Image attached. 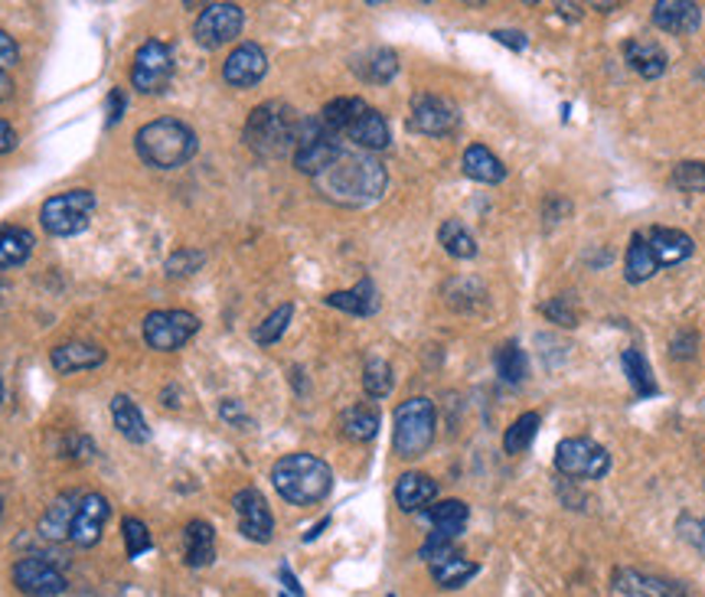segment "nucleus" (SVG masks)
Instances as JSON below:
<instances>
[{
	"mask_svg": "<svg viewBox=\"0 0 705 597\" xmlns=\"http://www.w3.org/2000/svg\"><path fill=\"white\" fill-rule=\"evenodd\" d=\"M278 575H281V582L288 585V591H291V595L294 597L304 595V591H301V585H297V578L291 575V568H288V565H281V572H278Z\"/></svg>",
	"mask_w": 705,
	"mask_h": 597,
	"instance_id": "nucleus-50",
	"label": "nucleus"
},
{
	"mask_svg": "<svg viewBox=\"0 0 705 597\" xmlns=\"http://www.w3.org/2000/svg\"><path fill=\"white\" fill-rule=\"evenodd\" d=\"M425 519L432 522V535L444 539V542H457V535L467 529L470 510L460 500H441L435 507L425 510Z\"/></svg>",
	"mask_w": 705,
	"mask_h": 597,
	"instance_id": "nucleus-22",
	"label": "nucleus"
},
{
	"mask_svg": "<svg viewBox=\"0 0 705 597\" xmlns=\"http://www.w3.org/2000/svg\"><path fill=\"white\" fill-rule=\"evenodd\" d=\"M344 151L340 144V134L334 128H327V121L321 115L314 118H301V131H297V144H294V167L307 176H317L324 173L334 158Z\"/></svg>",
	"mask_w": 705,
	"mask_h": 597,
	"instance_id": "nucleus-8",
	"label": "nucleus"
},
{
	"mask_svg": "<svg viewBox=\"0 0 705 597\" xmlns=\"http://www.w3.org/2000/svg\"><path fill=\"white\" fill-rule=\"evenodd\" d=\"M359 73H362V79L382 86V83H389L399 73V56L392 50H376V53H369L366 66H359Z\"/></svg>",
	"mask_w": 705,
	"mask_h": 597,
	"instance_id": "nucleus-38",
	"label": "nucleus"
},
{
	"mask_svg": "<svg viewBox=\"0 0 705 597\" xmlns=\"http://www.w3.org/2000/svg\"><path fill=\"white\" fill-rule=\"evenodd\" d=\"M232 507H236V515H239V529L246 539L252 542H271V532H274V519H271V510L264 503V497L256 490V487H246L232 497Z\"/></svg>",
	"mask_w": 705,
	"mask_h": 597,
	"instance_id": "nucleus-15",
	"label": "nucleus"
},
{
	"mask_svg": "<svg viewBox=\"0 0 705 597\" xmlns=\"http://www.w3.org/2000/svg\"><path fill=\"white\" fill-rule=\"evenodd\" d=\"M673 183L683 193H705V164L703 161H686L673 171Z\"/></svg>",
	"mask_w": 705,
	"mask_h": 597,
	"instance_id": "nucleus-43",
	"label": "nucleus"
},
{
	"mask_svg": "<svg viewBox=\"0 0 705 597\" xmlns=\"http://www.w3.org/2000/svg\"><path fill=\"white\" fill-rule=\"evenodd\" d=\"M124 91L121 88H111V95H108V124H115L121 115H124Z\"/></svg>",
	"mask_w": 705,
	"mask_h": 597,
	"instance_id": "nucleus-48",
	"label": "nucleus"
},
{
	"mask_svg": "<svg viewBox=\"0 0 705 597\" xmlns=\"http://www.w3.org/2000/svg\"><path fill=\"white\" fill-rule=\"evenodd\" d=\"M435 497H438V484H435L429 474L412 470V474H402L399 484H395V503H399V510H422V507H429Z\"/></svg>",
	"mask_w": 705,
	"mask_h": 597,
	"instance_id": "nucleus-24",
	"label": "nucleus"
},
{
	"mask_svg": "<svg viewBox=\"0 0 705 597\" xmlns=\"http://www.w3.org/2000/svg\"><path fill=\"white\" fill-rule=\"evenodd\" d=\"M0 402H3V379H0Z\"/></svg>",
	"mask_w": 705,
	"mask_h": 597,
	"instance_id": "nucleus-53",
	"label": "nucleus"
},
{
	"mask_svg": "<svg viewBox=\"0 0 705 597\" xmlns=\"http://www.w3.org/2000/svg\"><path fill=\"white\" fill-rule=\"evenodd\" d=\"M327 304L330 307H337V311H347L352 317H369V314H376L379 311V297H376V284L369 281V278H362L356 287L350 291H334L330 297H327Z\"/></svg>",
	"mask_w": 705,
	"mask_h": 597,
	"instance_id": "nucleus-26",
	"label": "nucleus"
},
{
	"mask_svg": "<svg viewBox=\"0 0 705 597\" xmlns=\"http://www.w3.org/2000/svg\"><path fill=\"white\" fill-rule=\"evenodd\" d=\"M10 91H13L10 76H7V73H0V101H7V98H10Z\"/></svg>",
	"mask_w": 705,
	"mask_h": 597,
	"instance_id": "nucleus-52",
	"label": "nucleus"
},
{
	"mask_svg": "<svg viewBox=\"0 0 705 597\" xmlns=\"http://www.w3.org/2000/svg\"><path fill=\"white\" fill-rule=\"evenodd\" d=\"M494 40L503 43V46H510V50H517V53L527 50V36L520 30H494Z\"/></svg>",
	"mask_w": 705,
	"mask_h": 597,
	"instance_id": "nucleus-47",
	"label": "nucleus"
},
{
	"mask_svg": "<svg viewBox=\"0 0 705 597\" xmlns=\"http://www.w3.org/2000/svg\"><path fill=\"white\" fill-rule=\"evenodd\" d=\"M183 562L186 568H206L216 562V532L209 522L193 519L183 529Z\"/></svg>",
	"mask_w": 705,
	"mask_h": 597,
	"instance_id": "nucleus-19",
	"label": "nucleus"
},
{
	"mask_svg": "<svg viewBox=\"0 0 705 597\" xmlns=\"http://www.w3.org/2000/svg\"><path fill=\"white\" fill-rule=\"evenodd\" d=\"M121 535H124V545H128V558H141L148 549H151V532L141 519H124L121 522Z\"/></svg>",
	"mask_w": 705,
	"mask_h": 597,
	"instance_id": "nucleus-41",
	"label": "nucleus"
},
{
	"mask_svg": "<svg viewBox=\"0 0 705 597\" xmlns=\"http://www.w3.org/2000/svg\"><path fill=\"white\" fill-rule=\"evenodd\" d=\"M33 252V236L20 226L0 229V268H20Z\"/></svg>",
	"mask_w": 705,
	"mask_h": 597,
	"instance_id": "nucleus-33",
	"label": "nucleus"
},
{
	"mask_svg": "<svg viewBox=\"0 0 705 597\" xmlns=\"http://www.w3.org/2000/svg\"><path fill=\"white\" fill-rule=\"evenodd\" d=\"M494 366H497V372H500V379L503 382H523L529 372V362H527V352L520 349V343H503V346H497V352H494Z\"/></svg>",
	"mask_w": 705,
	"mask_h": 597,
	"instance_id": "nucleus-34",
	"label": "nucleus"
},
{
	"mask_svg": "<svg viewBox=\"0 0 705 597\" xmlns=\"http://www.w3.org/2000/svg\"><path fill=\"white\" fill-rule=\"evenodd\" d=\"M615 588L627 597H683L673 582L650 578V575H640V572H617Z\"/></svg>",
	"mask_w": 705,
	"mask_h": 597,
	"instance_id": "nucleus-27",
	"label": "nucleus"
},
{
	"mask_svg": "<svg viewBox=\"0 0 705 597\" xmlns=\"http://www.w3.org/2000/svg\"><path fill=\"white\" fill-rule=\"evenodd\" d=\"M291 317H294V307H291V304H281L278 311H271V314L264 317V324L256 327V343L271 346V343L281 340L284 330H288V324H291Z\"/></svg>",
	"mask_w": 705,
	"mask_h": 597,
	"instance_id": "nucleus-40",
	"label": "nucleus"
},
{
	"mask_svg": "<svg viewBox=\"0 0 705 597\" xmlns=\"http://www.w3.org/2000/svg\"><path fill=\"white\" fill-rule=\"evenodd\" d=\"M13 148H17V134H13V128L7 121H0V154H7Z\"/></svg>",
	"mask_w": 705,
	"mask_h": 597,
	"instance_id": "nucleus-49",
	"label": "nucleus"
},
{
	"mask_svg": "<svg viewBox=\"0 0 705 597\" xmlns=\"http://www.w3.org/2000/svg\"><path fill=\"white\" fill-rule=\"evenodd\" d=\"M76 507H79V497H76V493H59V497L53 500V507H46L43 519H40V535H43V539H53V542L69 539Z\"/></svg>",
	"mask_w": 705,
	"mask_h": 597,
	"instance_id": "nucleus-25",
	"label": "nucleus"
},
{
	"mask_svg": "<svg viewBox=\"0 0 705 597\" xmlns=\"http://www.w3.org/2000/svg\"><path fill=\"white\" fill-rule=\"evenodd\" d=\"M321 118L327 121V128H334L340 138L347 134L359 151H369V154L386 151L392 141L386 118L376 108H369L362 98H334L324 105Z\"/></svg>",
	"mask_w": 705,
	"mask_h": 597,
	"instance_id": "nucleus-4",
	"label": "nucleus"
},
{
	"mask_svg": "<svg viewBox=\"0 0 705 597\" xmlns=\"http://www.w3.org/2000/svg\"><path fill=\"white\" fill-rule=\"evenodd\" d=\"M680 535L686 539V542H693L699 552L705 555V522H699V519H680Z\"/></svg>",
	"mask_w": 705,
	"mask_h": 597,
	"instance_id": "nucleus-44",
	"label": "nucleus"
},
{
	"mask_svg": "<svg viewBox=\"0 0 705 597\" xmlns=\"http://www.w3.org/2000/svg\"><path fill=\"white\" fill-rule=\"evenodd\" d=\"M623 372H627V382H630V389L640 395V399H650V395H657L660 389H657V379H653V372H650V362L643 359V352L640 349H623Z\"/></svg>",
	"mask_w": 705,
	"mask_h": 597,
	"instance_id": "nucleus-32",
	"label": "nucleus"
},
{
	"mask_svg": "<svg viewBox=\"0 0 705 597\" xmlns=\"http://www.w3.org/2000/svg\"><path fill=\"white\" fill-rule=\"evenodd\" d=\"M13 585L30 597H56L66 591V575L46 558L26 555L13 565Z\"/></svg>",
	"mask_w": 705,
	"mask_h": 597,
	"instance_id": "nucleus-14",
	"label": "nucleus"
},
{
	"mask_svg": "<svg viewBox=\"0 0 705 597\" xmlns=\"http://www.w3.org/2000/svg\"><path fill=\"white\" fill-rule=\"evenodd\" d=\"M362 389L369 399H386L392 392V369L386 359H369L362 369Z\"/></svg>",
	"mask_w": 705,
	"mask_h": 597,
	"instance_id": "nucleus-39",
	"label": "nucleus"
},
{
	"mask_svg": "<svg viewBox=\"0 0 705 597\" xmlns=\"http://www.w3.org/2000/svg\"><path fill=\"white\" fill-rule=\"evenodd\" d=\"M542 311H545V317H552L555 324H562V327H575V314L568 311V297H555V301H552V304H545Z\"/></svg>",
	"mask_w": 705,
	"mask_h": 597,
	"instance_id": "nucleus-45",
	"label": "nucleus"
},
{
	"mask_svg": "<svg viewBox=\"0 0 705 597\" xmlns=\"http://www.w3.org/2000/svg\"><path fill=\"white\" fill-rule=\"evenodd\" d=\"M246 26V13L239 3H209L203 7V13L196 17V43L206 50H219L226 43H232Z\"/></svg>",
	"mask_w": 705,
	"mask_h": 597,
	"instance_id": "nucleus-10",
	"label": "nucleus"
},
{
	"mask_svg": "<svg viewBox=\"0 0 705 597\" xmlns=\"http://www.w3.org/2000/svg\"><path fill=\"white\" fill-rule=\"evenodd\" d=\"M271 484L291 507H314L334 490V470L314 454H288L271 467Z\"/></svg>",
	"mask_w": 705,
	"mask_h": 597,
	"instance_id": "nucleus-2",
	"label": "nucleus"
},
{
	"mask_svg": "<svg viewBox=\"0 0 705 597\" xmlns=\"http://www.w3.org/2000/svg\"><path fill=\"white\" fill-rule=\"evenodd\" d=\"M464 173H467L470 180H477V183H500V180L507 176V167H503V161H500L490 148L470 144V148L464 151Z\"/></svg>",
	"mask_w": 705,
	"mask_h": 597,
	"instance_id": "nucleus-28",
	"label": "nucleus"
},
{
	"mask_svg": "<svg viewBox=\"0 0 705 597\" xmlns=\"http://www.w3.org/2000/svg\"><path fill=\"white\" fill-rule=\"evenodd\" d=\"M223 419H226V422H246L239 402H226V405H223Z\"/></svg>",
	"mask_w": 705,
	"mask_h": 597,
	"instance_id": "nucleus-51",
	"label": "nucleus"
},
{
	"mask_svg": "<svg viewBox=\"0 0 705 597\" xmlns=\"http://www.w3.org/2000/svg\"><path fill=\"white\" fill-rule=\"evenodd\" d=\"M50 359H53V369L56 372H83V369H98L101 362H105V349L101 346H95V343H83V340H73V343H59L53 352H50Z\"/></svg>",
	"mask_w": 705,
	"mask_h": 597,
	"instance_id": "nucleus-21",
	"label": "nucleus"
},
{
	"mask_svg": "<svg viewBox=\"0 0 705 597\" xmlns=\"http://www.w3.org/2000/svg\"><path fill=\"white\" fill-rule=\"evenodd\" d=\"M0 515H3V500H0Z\"/></svg>",
	"mask_w": 705,
	"mask_h": 597,
	"instance_id": "nucleus-54",
	"label": "nucleus"
},
{
	"mask_svg": "<svg viewBox=\"0 0 705 597\" xmlns=\"http://www.w3.org/2000/svg\"><path fill=\"white\" fill-rule=\"evenodd\" d=\"M199 321L189 311H154L144 317V340L151 349L174 352L196 337Z\"/></svg>",
	"mask_w": 705,
	"mask_h": 597,
	"instance_id": "nucleus-11",
	"label": "nucleus"
},
{
	"mask_svg": "<svg viewBox=\"0 0 705 597\" xmlns=\"http://www.w3.org/2000/svg\"><path fill=\"white\" fill-rule=\"evenodd\" d=\"M301 118L288 101H264L246 121V144L268 161L291 158L297 144Z\"/></svg>",
	"mask_w": 705,
	"mask_h": 597,
	"instance_id": "nucleus-3",
	"label": "nucleus"
},
{
	"mask_svg": "<svg viewBox=\"0 0 705 597\" xmlns=\"http://www.w3.org/2000/svg\"><path fill=\"white\" fill-rule=\"evenodd\" d=\"M174 76V53L167 43L161 40H148L141 43V50L134 53V69H131V86L144 95H154L171 83Z\"/></svg>",
	"mask_w": 705,
	"mask_h": 597,
	"instance_id": "nucleus-12",
	"label": "nucleus"
},
{
	"mask_svg": "<svg viewBox=\"0 0 705 597\" xmlns=\"http://www.w3.org/2000/svg\"><path fill=\"white\" fill-rule=\"evenodd\" d=\"M643 239H647V246H650V252L657 258V264L660 268H670V264H680V261H686V258L693 256V239L686 236V232H680V229H650V232H643Z\"/></svg>",
	"mask_w": 705,
	"mask_h": 597,
	"instance_id": "nucleus-20",
	"label": "nucleus"
},
{
	"mask_svg": "<svg viewBox=\"0 0 705 597\" xmlns=\"http://www.w3.org/2000/svg\"><path fill=\"white\" fill-rule=\"evenodd\" d=\"M460 124V111L454 101L441 98V95H415L412 98V111H409V128L429 138H444L454 134Z\"/></svg>",
	"mask_w": 705,
	"mask_h": 597,
	"instance_id": "nucleus-13",
	"label": "nucleus"
},
{
	"mask_svg": "<svg viewBox=\"0 0 705 597\" xmlns=\"http://www.w3.org/2000/svg\"><path fill=\"white\" fill-rule=\"evenodd\" d=\"M203 261H206L203 252H196V249H180V252H174V256L167 258L164 271H167V278H189V274H196V271L203 268Z\"/></svg>",
	"mask_w": 705,
	"mask_h": 597,
	"instance_id": "nucleus-42",
	"label": "nucleus"
},
{
	"mask_svg": "<svg viewBox=\"0 0 705 597\" xmlns=\"http://www.w3.org/2000/svg\"><path fill=\"white\" fill-rule=\"evenodd\" d=\"M623 56H627V66H630L637 76H643V79H660V76L666 73V66H670L663 46L653 43V40H633V43H627V46H623Z\"/></svg>",
	"mask_w": 705,
	"mask_h": 597,
	"instance_id": "nucleus-23",
	"label": "nucleus"
},
{
	"mask_svg": "<svg viewBox=\"0 0 705 597\" xmlns=\"http://www.w3.org/2000/svg\"><path fill=\"white\" fill-rule=\"evenodd\" d=\"M474 575H477V565L467 562L460 552H451L438 562H432V578L438 582L441 588H464Z\"/></svg>",
	"mask_w": 705,
	"mask_h": 597,
	"instance_id": "nucleus-31",
	"label": "nucleus"
},
{
	"mask_svg": "<svg viewBox=\"0 0 705 597\" xmlns=\"http://www.w3.org/2000/svg\"><path fill=\"white\" fill-rule=\"evenodd\" d=\"M555 470L575 480H601L611 470V454L592 437H565L555 447Z\"/></svg>",
	"mask_w": 705,
	"mask_h": 597,
	"instance_id": "nucleus-9",
	"label": "nucleus"
},
{
	"mask_svg": "<svg viewBox=\"0 0 705 597\" xmlns=\"http://www.w3.org/2000/svg\"><path fill=\"white\" fill-rule=\"evenodd\" d=\"M108 515H111V507H108V500H105L101 493H83V497H79V507H76V515H73L69 542H76V545H83V549L98 545Z\"/></svg>",
	"mask_w": 705,
	"mask_h": 597,
	"instance_id": "nucleus-17",
	"label": "nucleus"
},
{
	"mask_svg": "<svg viewBox=\"0 0 705 597\" xmlns=\"http://www.w3.org/2000/svg\"><path fill=\"white\" fill-rule=\"evenodd\" d=\"M138 158L158 171H176L196 154V134L176 118H158L134 134Z\"/></svg>",
	"mask_w": 705,
	"mask_h": 597,
	"instance_id": "nucleus-5",
	"label": "nucleus"
},
{
	"mask_svg": "<svg viewBox=\"0 0 705 597\" xmlns=\"http://www.w3.org/2000/svg\"><path fill=\"white\" fill-rule=\"evenodd\" d=\"M314 186L324 199H330L337 206H366L386 193L389 173L376 154L359 151V148L356 151L344 148L327 171L314 176Z\"/></svg>",
	"mask_w": 705,
	"mask_h": 597,
	"instance_id": "nucleus-1",
	"label": "nucleus"
},
{
	"mask_svg": "<svg viewBox=\"0 0 705 597\" xmlns=\"http://www.w3.org/2000/svg\"><path fill=\"white\" fill-rule=\"evenodd\" d=\"M653 23L663 33H676V36H690L699 30L703 23V10L693 0H660L653 3Z\"/></svg>",
	"mask_w": 705,
	"mask_h": 597,
	"instance_id": "nucleus-18",
	"label": "nucleus"
},
{
	"mask_svg": "<svg viewBox=\"0 0 705 597\" xmlns=\"http://www.w3.org/2000/svg\"><path fill=\"white\" fill-rule=\"evenodd\" d=\"M435 402L432 399H409L395 409V434H392V447L402 460H415L422 457L432 441H435Z\"/></svg>",
	"mask_w": 705,
	"mask_h": 597,
	"instance_id": "nucleus-6",
	"label": "nucleus"
},
{
	"mask_svg": "<svg viewBox=\"0 0 705 597\" xmlns=\"http://www.w3.org/2000/svg\"><path fill=\"white\" fill-rule=\"evenodd\" d=\"M281 597H291V595H281Z\"/></svg>",
	"mask_w": 705,
	"mask_h": 597,
	"instance_id": "nucleus-55",
	"label": "nucleus"
},
{
	"mask_svg": "<svg viewBox=\"0 0 705 597\" xmlns=\"http://www.w3.org/2000/svg\"><path fill=\"white\" fill-rule=\"evenodd\" d=\"M98 209V199L95 193L88 189H69V193H56L43 203L40 209V222L50 236L56 239H69V236H79L86 232L91 216Z\"/></svg>",
	"mask_w": 705,
	"mask_h": 597,
	"instance_id": "nucleus-7",
	"label": "nucleus"
},
{
	"mask_svg": "<svg viewBox=\"0 0 705 597\" xmlns=\"http://www.w3.org/2000/svg\"><path fill=\"white\" fill-rule=\"evenodd\" d=\"M657 271H660L657 258H653V252H650V246H647L643 232H637V236L630 239V249H627V261H623V278H627L630 284H643V281H650Z\"/></svg>",
	"mask_w": 705,
	"mask_h": 597,
	"instance_id": "nucleus-30",
	"label": "nucleus"
},
{
	"mask_svg": "<svg viewBox=\"0 0 705 597\" xmlns=\"http://www.w3.org/2000/svg\"><path fill=\"white\" fill-rule=\"evenodd\" d=\"M17 59H20V50L13 43V36L0 30V73L10 69V66H17Z\"/></svg>",
	"mask_w": 705,
	"mask_h": 597,
	"instance_id": "nucleus-46",
	"label": "nucleus"
},
{
	"mask_svg": "<svg viewBox=\"0 0 705 597\" xmlns=\"http://www.w3.org/2000/svg\"><path fill=\"white\" fill-rule=\"evenodd\" d=\"M268 73V56L259 43H242L229 53V59L223 63V79L232 88H252L259 86Z\"/></svg>",
	"mask_w": 705,
	"mask_h": 597,
	"instance_id": "nucleus-16",
	"label": "nucleus"
},
{
	"mask_svg": "<svg viewBox=\"0 0 705 597\" xmlns=\"http://www.w3.org/2000/svg\"><path fill=\"white\" fill-rule=\"evenodd\" d=\"M344 434L350 441H372L379 431V412L372 405H352L344 412Z\"/></svg>",
	"mask_w": 705,
	"mask_h": 597,
	"instance_id": "nucleus-36",
	"label": "nucleus"
},
{
	"mask_svg": "<svg viewBox=\"0 0 705 597\" xmlns=\"http://www.w3.org/2000/svg\"><path fill=\"white\" fill-rule=\"evenodd\" d=\"M111 419H115V427L131 441V444H144L151 437V427L144 422V415L138 412V405L128 399V395H115L111 399Z\"/></svg>",
	"mask_w": 705,
	"mask_h": 597,
	"instance_id": "nucleus-29",
	"label": "nucleus"
},
{
	"mask_svg": "<svg viewBox=\"0 0 705 597\" xmlns=\"http://www.w3.org/2000/svg\"><path fill=\"white\" fill-rule=\"evenodd\" d=\"M539 425H542V419H539V412H527V415H520L513 425L507 427V434H503V451L507 454H523L529 444L535 441V434H539Z\"/></svg>",
	"mask_w": 705,
	"mask_h": 597,
	"instance_id": "nucleus-37",
	"label": "nucleus"
},
{
	"mask_svg": "<svg viewBox=\"0 0 705 597\" xmlns=\"http://www.w3.org/2000/svg\"><path fill=\"white\" fill-rule=\"evenodd\" d=\"M438 239L447 256H454V258L477 256V239L467 232V226H464L460 219H447V222L438 229Z\"/></svg>",
	"mask_w": 705,
	"mask_h": 597,
	"instance_id": "nucleus-35",
	"label": "nucleus"
}]
</instances>
